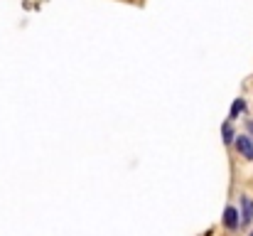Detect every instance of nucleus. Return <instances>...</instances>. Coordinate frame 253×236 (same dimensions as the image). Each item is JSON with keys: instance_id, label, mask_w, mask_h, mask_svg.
I'll return each instance as SVG.
<instances>
[{"instance_id": "nucleus-2", "label": "nucleus", "mask_w": 253, "mask_h": 236, "mask_svg": "<svg viewBox=\"0 0 253 236\" xmlns=\"http://www.w3.org/2000/svg\"><path fill=\"white\" fill-rule=\"evenodd\" d=\"M224 226H226L228 231H236V229L241 226V214H238V209L231 207V204L224 209Z\"/></svg>"}, {"instance_id": "nucleus-3", "label": "nucleus", "mask_w": 253, "mask_h": 236, "mask_svg": "<svg viewBox=\"0 0 253 236\" xmlns=\"http://www.w3.org/2000/svg\"><path fill=\"white\" fill-rule=\"evenodd\" d=\"M241 224H251V219H253V199L251 197H241Z\"/></svg>"}, {"instance_id": "nucleus-6", "label": "nucleus", "mask_w": 253, "mask_h": 236, "mask_svg": "<svg viewBox=\"0 0 253 236\" xmlns=\"http://www.w3.org/2000/svg\"><path fill=\"white\" fill-rule=\"evenodd\" d=\"M246 128H248V133L253 135V121H248V123H246Z\"/></svg>"}, {"instance_id": "nucleus-4", "label": "nucleus", "mask_w": 253, "mask_h": 236, "mask_svg": "<svg viewBox=\"0 0 253 236\" xmlns=\"http://www.w3.org/2000/svg\"><path fill=\"white\" fill-rule=\"evenodd\" d=\"M243 111H246V101H243V99H236V104H233L231 111H228V118L233 121V118H236L238 113H243Z\"/></svg>"}, {"instance_id": "nucleus-7", "label": "nucleus", "mask_w": 253, "mask_h": 236, "mask_svg": "<svg viewBox=\"0 0 253 236\" xmlns=\"http://www.w3.org/2000/svg\"><path fill=\"white\" fill-rule=\"evenodd\" d=\"M251 236H253V231H251Z\"/></svg>"}, {"instance_id": "nucleus-5", "label": "nucleus", "mask_w": 253, "mask_h": 236, "mask_svg": "<svg viewBox=\"0 0 253 236\" xmlns=\"http://www.w3.org/2000/svg\"><path fill=\"white\" fill-rule=\"evenodd\" d=\"M221 135H224V145H231V140L236 138V133H233L231 123H224V126H221Z\"/></svg>"}, {"instance_id": "nucleus-1", "label": "nucleus", "mask_w": 253, "mask_h": 236, "mask_svg": "<svg viewBox=\"0 0 253 236\" xmlns=\"http://www.w3.org/2000/svg\"><path fill=\"white\" fill-rule=\"evenodd\" d=\"M233 145H236V150L241 153V157L253 160V138H248V135H236V138H233Z\"/></svg>"}]
</instances>
